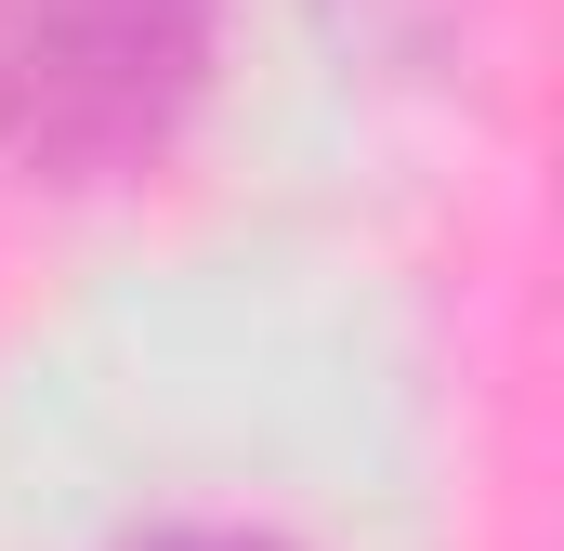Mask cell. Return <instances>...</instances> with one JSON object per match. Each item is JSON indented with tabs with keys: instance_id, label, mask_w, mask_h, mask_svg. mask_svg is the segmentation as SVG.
I'll list each match as a JSON object with an SVG mask.
<instances>
[{
	"instance_id": "2",
	"label": "cell",
	"mask_w": 564,
	"mask_h": 551,
	"mask_svg": "<svg viewBox=\"0 0 564 551\" xmlns=\"http://www.w3.org/2000/svg\"><path fill=\"white\" fill-rule=\"evenodd\" d=\"M144 551H276V539H250V526H158Z\"/></svg>"
},
{
	"instance_id": "1",
	"label": "cell",
	"mask_w": 564,
	"mask_h": 551,
	"mask_svg": "<svg viewBox=\"0 0 564 551\" xmlns=\"http://www.w3.org/2000/svg\"><path fill=\"white\" fill-rule=\"evenodd\" d=\"M210 79V0H0V158L26 184H119Z\"/></svg>"
}]
</instances>
